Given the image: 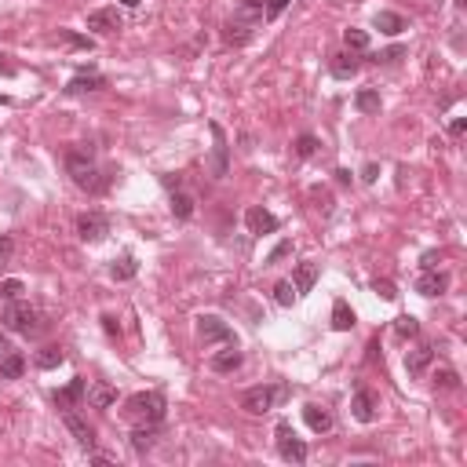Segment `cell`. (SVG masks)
I'll return each instance as SVG.
<instances>
[{"label": "cell", "instance_id": "1", "mask_svg": "<svg viewBox=\"0 0 467 467\" xmlns=\"http://www.w3.org/2000/svg\"><path fill=\"white\" fill-rule=\"evenodd\" d=\"M165 409H168V401L161 391H139L124 401V420H132L135 427L139 424H150L157 427L161 420H165Z\"/></svg>", "mask_w": 467, "mask_h": 467}, {"label": "cell", "instance_id": "2", "mask_svg": "<svg viewBox=\"0 0 467 467\" xmlns=\"http://www.w3.org/2000/svg\"><path fill=\"white\" fill-rule=\"evenodd\" d=\"M66 172H70V179L80 186V190H99V168H95V161H91V147H80V150H70L66 154Z\"/></svg>", "mask_w": 467, "mask_h": 467}, {"label": "cell", "instance_id": "3", "mask_svg": "<svg viewBox=\"0 0 467 467\" xmlns=\"http://www.w3.org/2000/svg\"><path fill=\"white\" fill-rule=\"evenodd\" d=\"M285 398H288L285 383H278V387H263V383H260V387H249L245 394H241V409L252 413V416H263V413H270Z\"/></svg>", "mask_w": 467, "mask_h": 467}, {"label": "cell", "instance_id": "4", "mask_svg": "<svg viewBox=\"0 0 467 467\" xmlns=\"http://www.w3.org/2000/svg\"><path fill=\"white\" fill-rule=\"evenodd\" d=\"M0 321H4V329H8V332L34 336L40 314H37V307H29L26 299H11V303H4V318H0Z\"/></svg>", "mask_w": 467, "mask_h": 467}, {"label": "cell", "instance_id": "5", "mask_svg": "<svg viewBox=\"0 0 467 467\" xmlns=\"http://www.w3.org/2000/svg\"><path fill=\"white\" fill-rule=\"evenodd\" d=\"M274 438H278V453H281V460H288V464H303V460H307V442L296 438V431H292V424H288V420L278 424Z\"/></svg>", "mask_w": 467, "mask_h": 467}, {"label": "cell", "instance_id": "6", "mask_svg": "<svg viewBox=\"0 0 467 467\" xmlns=\"http://www.w3.org/2000/svg\"><path fill=\"white\" fill-rule=\"evenodd\" d=\"M198 340L205 343V347H216V343H237L234 340V332H230V325L223 318H216V314H201L198 318Z\"/></svg>", "mask_w": 467, "mask_h": 467}, {"label": "cell", "instance_id": "7", "mask_svg": "<svg viewBox=\"0 0 467 467\" xmlns=\"http://www.w3.org/2000/svg\"><path fill=\"white\" fill-rule=\"evenodd\" d=\"M208 132H212V175L216 179H227L230 172V139L223 132V124H208Z\"/></svg>", "mask_w": 467, "mask_h": 467}, {"label": "cell", "instance_id": "8", "mask_svg": "<svg viewBox=\"0 0 467 467\" xmlns=\"http://www.w3.org/2000/svg\"><path fill=\"white\" fill-rule=\"evenodd\" d=\"M110 234V223L103 212H84L77 216V237L84 241V245H99V241Z\"/></svg>", "mask_w": 467, "mask_h": 467}, {"label": "cell", "instance_id": "9", "mask_svg": "<svg viewBox=\"0 0 467 467\" xmlns=\"http://www.w3.org/2000/svg\"><path fill=\"white\" fill-rule=\"evenodd\" d=\"M62 424H66V431L77 438V445H84V449H95V427L84 420L80 413H73V409H66L62 413Z\"/></svg>", "mask_w": 467, "mask_h": 467}, {"label": "cell", "instance_id": "10", "mask_svg": "<svg viewBox=\"0 0 467 467\" xmlns=\"http://www.w3.org/2000/svg\"><path fill=\"white\" fill-rule=\"evenodd\" d=\"M88 29L91 34H117L121 29V15H117V8H95V11H88Z\"/></svg>", "mask_w": 467, "mask_h": 467}, {"label": "cell", "instance_id": "11", "mask_svg": "<svg viewBox=\"0 0 467 467\" xmlns=\"http://www.w3.org/2000/svg\"><path fill=\"white\" fill-rule=\"evenodd\" d=\"M245 227L252 230V234H274L281 227V219L274 216V212H267V208H260V205H252L249 212H245Z\"/></svg>", "mask_w": 467, "mask_h": 467}, {"label": "cell", "instance_id": "12", "mask_svg": "<svg viewBox=\"0 0 467 467\" xmlns=\"http://www.w3.org/2000/svg\"><path fill=\"white\" fill-rule=\"evenodd\" d=\"M84 398H88V380H84V376H73L62 391H55V406H62V409H77Z\"/></svg>", "mask_w": 467, "mask_h": 467}, {"label": "cell", "instance_id": "13", "mask_svg": "<svg viewBox=\"0 0 467 467\" xmlns=\"http://www.w3.org/2000/svg\"><path fill=\"white\" fill-rule=\"evenodd\" d=\"M376 409H380L376 394L365 391V387L350 398V413H354V420H358V424H373V420H376Z\"/></svg>", "mask_w": 467, "mask_h": 467}, {"label": "cell", "instance_id": "14", "mask_svg": "<svg viewBox=\"0 0 467 467\" xmlns=\"http://www.w3.org/2000/svg\"><path fill=\"white\" fill-rule=\"evenodd\" d=\"M445 288H449V274H442L438 267H434V270H424L420 278H416V292H420V296H427V299L442 296Z\"/></svg>", "mask_w": 467, "mask_h": 467}, {"label": "cell", "instance_id": "15", "mask_svg": "<svg viewBox=\"0 0 467 467\" xmlns=\"http://www.w3.org/2000/svg\"><path fill=\"white\" fill-rule=\"evenodd\" d=\"M208 365H212V373H237L241 365H245V354L237 350V343H227V350H219L208 358Z\"/></svg>", "mask_w": 467, "mask_h": 467}, {"label": "cell", "instance_id": "16", "mask_svg": "<svg viewBox=\"0 0 467 467\" xmlns=\"http://www.w3.org/2000/svg\"><path fill=\"white\" fill-rule=\"evenodd\" d=\"M303 420H307V427L314 431V434H325V431H332V413L325 409V406H303Z\"/></svg>", "mask_w": 467, "mask_h": 467}, {"label": "cell", "instance_id": "17", "mask_svg": "<svg viewBox=\"0 0 467 467\" xmlns=\"http://www.w3.org/2000/svg\"><path fill=\"white\" fill-rule=\"evenodd\" d=\"M431 358H434V347L420 343L416 350L406 354V373H409V376H424V373H427V365H431Z\"/></svg>", "mask_w": 467, "mask_h": 467}, {"label": "cell", "instance_id": "18", "mask_svg": "<svg viewBox=\"0 0 467 467\" xmlns=\"http://www.w3.org/2000/svg\"><path fill=\"white\" fill-rule=\"evenodd\" d=\"M318 281V263H299L296 274H292V288H296V296H307L311 288Z\"/></svg>", "mask_w": 467, "mask_h": 467}, {"label": "cell", "instance_id": "19", "mask_svg": "<svg viewBox=\"0 0 467 467\" xmlns=\"http://www.w3.org/2000/svg\"><path fill=\"white\" fill-rule=\"evenodd\" d=\"M117 401V391L110 387V383H91L88 387V406L91 409H110Z\"/></svg>", "mask_w": 467, "mask_h": 467}, {"label": "cell", "instance_id": "20", "mask_svg": "<svg viewBox=\"0 0 467 467\" xmlns=\"http://www.w3.org/2000/svg\"><path fill=\"white\" fill-rule=\"evenodd\" d=\"M332 329L336 332H350L354 329V311H350L347 299H336L332 303Z\"/></svg>", "mask_w": 467, "mask_h": 467}, {"label": "cell", "instance_id": "21", "mask_svg": "<svg viewBox=\"0 0 467 467\" xmlns=\"http://www.w3.org/2000/svg\"><path fill=\"white\" fill-rule=\"evenodd\" d=\"M376 29L387 37H398L401 29H406V19H401L398 11H376Z\"/></svg>", "mask_w": 467, "mask_h": 467}, {"label": "cell", "instance_id": "22", "mask_svg": "<svg viewBox=\"0 0 467 467\" xmlns=\"http://www.w3.org/2000/svg\"><path fill=\"white\" fill-rule=\"evenodd\" d=\"M22 369H26V358H22V350H11L0 358V376H8V380H19L22 376Z\"/></svg>", "mask_w": 467, "mask_h": 467}, {"label": "cell", "instance_id": "23", "mask_svg": "<svg viewBox=\"0 0 467 467\" xmlns=\"http://www.w3.org/2000/svg\"><path fill=\"white\" fill-rule=\"evenodd\" d=\"M106 88V80L99 73H88V77H73L70 84H66V95H80V91H99Z\"/></svg>", "mask_w": 467, "mask_h": 467}, {"label": "cell", "instance_id": "24", "mask_svg": "<svg viewBox=\"0 0 467 467\" xmlns=\"http://www.w3.org/2000/svg\"><path fill=\"white\" fill-rule=\"evenodd\" d=\"M135 270H139L135 255H121V260H114V267H110V278L114 281H132Z\"/></svg>", "mask_w": 467, "mask_h": 467}, {"label": "cell", "instance_id": "25", "mask_svg": "<svg viewBox=\"0 0 467 467\" xmlns=\"http://www.w3.org/2000/svg\"><path fill=\"white\" fill-rule=\"evenodd\" d=\"M354 106H358L362 114H369V117L380 114V91L376 88H362L358 95H354Z\"/></svg>", "mask_w": 467, "mask_h": 467}, {"label": "cell", "instance_id": "26", "mask_svg": "<svg viewBox=\"0 0 467 467\" xmlns=\"http://www.w3.org/2000/svg\"><path fill=\"white\" fill-rule=\"evenodd\" d=\"M354 73H358V59H354L350 52L332 59V77H336V80H350Z\"/></svg>", "mask_w": 467, "mask_h": 467}, {"label": "cell", "instance_id": "27", "mask_svg": "<svg viewBox=\"0 0 467 467\" xmlns=\"http://www.w3.org/2000/svg\"><path fill=\"white\" fill-rule=\"evenodd\" d=\"M132 449H135L139 457L154 449V427H150V424H139V427L132 431Z\"/></svg>", "mask_w": 467, "mask_h": 467}, {"label": "cell", "instance_id": "28", "mask_svg": "<svg viewBox=\"0 0 467 467\" xmlns=\"http://www.w3.org/2000/svg\"><path fill=\"white\" fill-rule=\"evenodd\" d=\"M172 216L175 219H190V216H194V198H190L186 190H175V194H172Z\"/></svg>", "mask_w": 467, "mask_h": 467}, {"label": "cell", "instance_id": "29", "mask_svg": "<svg viewBox=\"0 0 467 467\" xmlns=\"http://www.w3.org/2000/svg\"><path fill=\"white\" fill-rule=\"evenodd\" d=\"M62 362H66L62 347H44V350H37V369H59Z\"/></svg>", "mask_w": 467, "mask_h": 467}, {"label": "cell", "instance_id": "30", "mask_svg": "<svg viewBox=\"0 0 467 467\" xmlns=\"http://www.w3.org/2000/svg\"><path fill=\"white\" fill-rule=\"evenodd\" d=\"M394 332L401 336V340H416V336H420V321H416L413 314H401L394 321Z\"/></svg>", "mask_w": 467, "mask_h": 467}, {"label": "cell", "instance_id": "31", "mask_svg": "<svg viewBox=\"0 0 467 467\" xmlns=\"http://www.w3.org/2000/svg\"><path fill=\"white\" fill-rule=\"evenodd\" d=\"M343 44L347 52H369V34L365 29H343Z\"/></svg>", "mask_w": 467, "mask_h": 467}, {"label": "cell", "instance_id": "32", "mask_svg": "<svg viewBox=\"0 0 467 467\" xmlns=\"http://www.w3.org/2000/svg\"><path fill=\"white\" fill-rule=\"evenodd\" d=\"M22 292H26V285H22L19 278L0 281V299H4V303H11V299H22Z\"/></svg>", "mask_w": 467, "mask_h": 467}, {"label": "cell", "instance_id": "33", "mask_svg": "<svg viewBox=\"0 0 467 467\" xmlns=\"http://www.w3.org/2000/svg\"><path fill=\"white\" fill-rule=\"evenodd\" d=\"M285 255H292V241H288V237H285V241H278V245L270 249V255L263 260V267H278V263L285 260Z\"/></svg>", "mask_w": 467, "mask_h": 467}, {"label": "cell", "instance_id": "34", "mask_svg": "<svg viewBox=\"0 0 467 467\" xmlns=\"http://www.w3.org/2000/svg\"><path fill=\"white\" fill-rule=\"evenodd\" d=\"M274 299H278L281 307H292V303H296V288H292V281H278V285H274Z\"/></svg>", "mask_w": 467, "mask_h": 467}, {"label": "cell", "instance_id": "35", "mask_svg": "<svg viewBox=\"0 0 467 467\" xmlns=\"http://www.w3.org/2000/svg\"><path fill=\"white\" fill-rule=\"evenodd\" d=\"M318 147H321V142H318V135H311V132H303V135L296 139V154H299V157H314Z\"/></svg>", "mask_w": 467, "mask_h": 467}, {"label": "cell", "instance_id": "36", "mask_svg": "<svg viewBox=\"0 0 467 467\" xmlns=\"http://www.w3.org/2000/svg\"><path fill=\"white\" fill-rule=\"evenodd\" d=\"M252 37V26H245V22H230L227 26V44H245Z\"/></svg>", "mask_w": 467, "mask_h": 467}, {"label": "cell", "instance_id": "37", "mask_svg": "<svg viewBox=\"0 0 467 467\" xmlns=\"http://www.w3.org/2000/svg\"><path fill=\"white\" fill-rule=\"evenodd\" d=\"M373 292H376L380 299H387V303L398 299V288H394V281H387V278H376V281H373Z\"/></svg>", "mask_w": 467, "mask_h": 467}, {"label": "cell", "instance_id": "38", "mask_svg": "<svg viewBox=\"0 0 467 467\" xmlns=\"http://www.w3.org/2000/svg\"><path fill=\"white\" fill-rule=\"evenodd\" d=\"M11 255H15V241L8 234H0V274L11 267Z\"/></svg>", "mask_w": 467, "mask_h": 467}, {"label": "cell", "instance_id": "39", "mask_svg": "<svg viewBox=\"0 0 467 467\" xmlns=\"http://www.w3.org/2000/svg\"><path fill=\"white\" fill-rule=\"evenodd\" d=\"M59 40H66V44H73V47H84V52H91V47H95V40H91V37L70 34V29H59Z\"/></svg>", "mask_w": 467, "mask_h": 467}, {"label": "cell", "instance_id": "40", "mask_svg": "<svg viewBox=\"0 0 467 467\" xmlns=\"http://www.w3.org/2000/svg\"><path fill=\"white\" fill-rule=\"evenodd\" d=\"M434 383H438V387H445V391H457V387H460V380H457L453 369H438V373H434Z\"/></svg>", "mask_w": 467, "mask_h": 467}, {"label": "cell", "instance_id": "41", "mask_svg": "<svg viewBox=\"0 0 467 467\" xmlns=\"http://www.w3.org/2000/svg\"><path fill=\"white\" fill-rule=\"evenodd\" d=\"M311 201H318L314 208H321V212H332V198H329V190H321V186H311Z\"/></svg>", "mask_w": 467, "mask_h": 467}, {"label": "cell", "instance_id": "42", "mask_svg": "<svg viewBox=\"0 0 467 467\" xmlns=\"http://www.w3.org/2000/svg\"><path fill=\"white\" fill-rule=\"evenodd\" d=\"M263 15V0H241V19H260Z\"/></svg>", "mask_w": 467, "mask_h": 467}, {"label": "cell", "instance_id": "43", "mask_svg": "<svg viewBox=\"0 0 467 467\" xmlns=\"http://www.w3.org/2000/svg\"><path fill=\"white\" fill-rule=\"evenodd\" d=\"M288 4H292V0H267V11H263V15H267V19L274 22V19H278V15H281Z\"/></svg>", "mask_w": 467, "mask_h": 467}, {"label": "cell", "instance_id": "44", "mask_svg": "<svg viewBox=\"0 0 467 467\" xmlns=\"http://www.w3.org/2000/svg\"><path fill=\"white\" fill-rule=\"evenodd\" d=\"M401 55H406V47H387V52L376 55V62H398Z\"/></svg>", "mask_w": 467, "mask_h": 467}, {"label": "cell", "instance_id": "45", "mask_svg": "<svg viewBox=\"0 0 467 467\" xmlns=\"http://www.w3.org/2000/svg\"><path fill=\"white\" fill-rule=\"evenodd\" d=\"M376 175H380V165H376V161H369V165L362 168V179L365 183H376Z\"/></svg>", "mask_w": 467, "mask_h": 467}, {"label": "cell", "instance_id": "46", "mask_svg": "<svg viewBox=\"0 0 467 467\" xmlns=\"http://www.w3.org/2000/svg\"><path fill=\"white\" fill-rule=\"evenodd\" d=\"M467 132V117H457L453 124H449V135H453V139H460Z\"/></svg>", "mask_w": 467, "mask_h": 467}, {"label": "cell", "instance_id": "47", "mask_svg": "<svg viewBox=\"0 0 467 467\" xmlns=\"http://www.w3.org/2000/svg\"><path fill=\"white\" fill-rule=\"evenodd\" d=\"M103 329H106L110 336H121V325H117V318H114V314H106V318H103Z\"/></svg>", "mask_w": 467, "mask_h": 467}, {"label": "cell", "instance_id": "48", "mask_svg": "<svg viewBox=\"0 0 467 467\" xmlns=\"http://www.w3.org/2000/svg\"><path fill=\"white\" fill-rule=\"evenodd\" d=\"M420 267H424V270H434V267H438V252H424Z\"/></svg>", "mask_w": 467, "mask_h": 467}, {"label": "cell", "instance_id": "49", "mask_svg": "<svg viewBox=\"0 0 467 467\" xmlns=\"http://www.w3.org/2000/svg\"><path fill=\"white\" fill-rule=\"evenodd\" d=\"M15 347H11V340H8V332H0V358H4V354H11Z\"/></svg>", "mask_w": 467, "mask_h": 467}, {"label": "cell", "instance_id": "50", "mask_svg": "<svg viewBox=\"0 0 467 467\" xmlns=\"http://www.w3.org/2000/svg\"><path fill=\"white\" fill-rule=\"evenodd\" d=\"M336 183H343V186H347V183H350V172H347V168H340V172H336Z\"/></svg>", "mask_w": 467, "mask_h": 467}, {"label": "cell", "instance_id": "51", "mask_svg": "<svg viewBox=\"0 0 467 467\" xmlns=\"http://www.w3.org/2000/svg\"><path fill=\"white\" fill-rule=\"evenodd\" d=\"M121 4H124V8H139V0H121Z\"/></svg>", "mask_w": 467, "mask_h": 467}]
</instances>
